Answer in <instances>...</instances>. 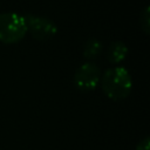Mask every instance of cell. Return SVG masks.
I'll return each mask as SVG.
<instances>
[{"instance_id": "obj_6", "label": "cell", "mask_w": 150, "mask_h": 150, "mask_svg": "<svg viewBox=\"0 0 150 150\" xmlns=\"http://www.w3.org/2000/svg\"><path fill=\"white\" fill-rule=\"evenodd\" d=\"M103 49V45L101 43L100 40L97 39H89L83 47V56L87 60H95L96 57L100 56V54L102 53Z\"/></svg>"}, {"instance_id": "obj_2", "label": "cell", "mask_w": 150, "mask_h": 150, "mask_svg": "<svg viewBox=\"0 0 150 150\" xmlns=\"http://www.w3.org/2000/svg\"><path fill=\"white\" fill-rule=\"evenodd\" d=\"M27 34L25 18L14 12L0 14V42L16 43Z\"/></svg>"}, {"instance_id": "obj_1", "label": "cell", "mask_w": 150, "mask_h": 150, "mask_svg": "<svg viewBox=\"0 0 150 150\" xmlns=\"http://www.w3.org/2000/svg\"><path fill=\"white\" fill-rule=\"evenodd\" d=\"M101 87L105 96L114 101L124 100L132 88V80L129 71L123 67H114L101 76Z\"/></svg>"}, {"instance_id": "obj_5", "label": "cell", "mask_w": 150, "mask_h": 150, "mask_svg": "<svg viewBox=\"0 0 150 150\" xmlns=\"http://www.w3.org/2000/svg\"><path fill=\"white\" fill-rule=\"evenodd\" d=\"M127 55H128V47L121 41L112 42L108 48V60L111 63L122 62L127 57Z\"/></svg>"}, {"instance_id": "obj_3", "label": "cell", "mask_w": 150, "mask_h": 150, "mask_svg": "<svg viewBox=\"0 0 150 150\" xmlns=\"http://www.w3.org/2000/svg\"><path fill=\"white\" fill-rule=\"evenodd\" d=\"M23 18L26 21L27 32H29L35 40L47 41L55 36V34L57 33V27L50 19L32 14H27Z\"/></svg>"}, {"instance_id": "obj_8", "label": "cell", "mask_w": 150, "mask_h": 150, "mask_svg": "<svg viewBox=\"0 0 150 150\" xmlns=\"http://www.w3.org/2000/svg\"><path fill=\"white\" fill-rule=\"evenodd\" d=\"M137 150H149V138L148 137H144L137 144Z\"/></svg>"}, {"instance_id": "obj_4", "label": "cell", "mask_w": 150, "mask_h": 150, "mask_svg": "<svg viewBox=\"0 0 150 150\" xmlns=\"http://www.w3.org/2000/svg\"><path fill=\"white\" fill-rule=\"evenodd\" d=\"M101 70L100 68L91 62H87L80 66L74 74V84L81 91H91L98 84L101 80Z\"/></svg>"}, {"instance_id": "obj_7", "label": "cell", "mask_w": 150, "mask_h": 150, "mask_svg": "<svg viewBox=\"0 0 150 150\" xmlns=\"http://www.w3.org/2000/svg\"><path fill=\"white\" fill-rule=\"evenodd\" d=\"M139 22H141V28L144 30L145 34L149 33V7H145V9L142 12L141 18H139Z\"/></svg>"}]
</instances>
